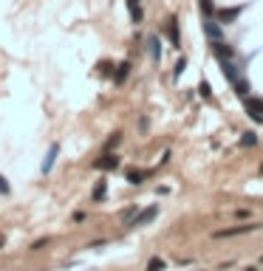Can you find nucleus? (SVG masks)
I'll list each match as a JSON object with an SVG mask.
<instances>
[{
  "mask_svg": "<svg viewBox=\"0 0 263 271\" xmlns=\"http://www.w3.org/2000/svg\"><path fill=\"white\" fill-rule=\"evenodd\" d=\"M258 223H243V226H232V229H224V232H215V237H235V235H246V232H255Z\"/></svg>",
  "mask_w": 263,
  "mask_h": 271,
  "instance_id": "1",
  "label": "nucleus"
},
{
  "mask_svg": "<svg viewBox=\"0 0 263 271\" xmlns=\"http://www.w3.org/2000/svg\"><path fill=\"white\" fill-rule=\"evenodd\" d=\"M0 190H3V192H9V184H6V178H3V175H0Z\"/></svg>",
  "mask_w": 263,
  "mask_h": 271,
  "instance_id": "15",
  "label": "nucleus"
},
{
  "mask_svg": "<svg viewBox=\"0 0 263 271\" xmlns=\"http://www.w3.org/2000/svg\"><path fill=\"white\" fill-rule=\"evenodd\" d=\"M59 153V147L57 144H51V150H48V158L43 161V172H51V167H54V158H57Z\"/></svg>",
  "mask_w": 263,
  "mask_h": 271,
  "instance_id": "8",
  "label": "nucleus"
},
{
  "mask_svg": "<svg viewBox=\"0 0 263 271\" xmlns=\"http://www.w3.org/2000/svg\"><path fill=\"white\" fill-rule=\"evenodd\" d=\"M142 0H127V9H130V17L133 23H142V6H139Z\"/></svg>",
  "mask_w": 263,
  "mask_h": 271,
  "instance_id": "7",
  "label": "nucleus"
},
{
  "mask_svg": "<svg viewBox=\"0 0 263 271\" xmlns=\"http://www.w3.org/2000/svg\"><path fill=\"white\" fill-rule=\"evenodd\" d=\"M153 217H156V206H150L142 215H136V220H130V226H142V223H147V220H153Z\"/></svg>",
  "mask_w": 263,
  "mask_h": 271,
  "instance_id": "6",
  "label": "nucleus"
},
{
  "mask_svg": "<svg viewBox=\"0 0 263 271\" xmlns=\"http://www.w3.org/2000/svg\"><path fill=\"white\" fill-rule=\"evenodd\" d=\"M127 74H130V62H122V65H119V71H116V85H122V82H125L127 79Z\"/></svg>",
  "mask_w": 263,
  "mask_h": 271,
  "instance_id": "9",
  "label": "nucleus"
},
{
  "mask_svg": "<svg viewBox=\"0 0 263 271\" xmlns=\"http://www.w3.org/2000/svg\"><path fill=\"white\" fill-rule=\"evenodd\" d=\"M127 181H130V184H142V181H145V172H139V169H130V172H127Z\"/></svg>",
  "mask_w": 263,
  "mask_h": 271,
  "instance_id": "10",
  "label": "nucleus"
},
{
  "mask_svg": "<svg viewBox=\"0 0 263 271\" xmlns=\"http://www.w3.org/2000/svg\"><path fill=\"white\" fill-rule=\"evenodd\" d=\"M161 269H164V260H159V257H153L147 263V271H161Z\"/></svg>",
  "mask_w": 263,
  "mask_h": 271,
  "instance_id": "11",
  "label": "nucleus"
},
{
  "mask_svg": "<svg viewBox=\"0 0 263 271\" xmlns=\"http://www.w3.org/2000/svg\"><path fill=\"white\" fill-rule=\"evenodd\" d=\"M243 105H246V113H249L255 122H263V102L261 99H246Z\"/></svg>",
  "mask_w": 263,
  "mask_h": 271,
  "instance_id": "2",
  "label": "nucleus"
},
{
  "mask_svg": "<svg viewBox=\"0 0 263 271\" xmlns=\"http://www.w3.org/2000/svg\"><path fill=\"white\" fill-rule=\"evenodd\" d=\"M164 31H167V37H170V43H173V45L181 43V34H178V20H175V17H170V20H167Z\"/></svg>",
  "mask_w": 263,
  "mask_h": 271,
  "instance_id": "4",
  "label": "nucleus"
},
{
  "mask_svg": "<svg viewBox=\"0 0 263 271\" xmlns=\"http://www.w3.org/2000/svg\"><path fill=\"white\" fill-rule=\"evenodd\" d=\"M150 54H153V59H159L161 56V48H159V40H156V37L150 40Z\"/></svg>",
  "mask_w": 263,
  "mask_h": 271,
  "instance_id": "12",
  "label": "nucleus"
},
{
  "mask_svg": "<svg viewBox=\"0 0 263 271\" xmlns=\"http://www.w3.org/2000/svg\"><path fill=\"white\" fill-rule=\"evenodd\" d=\"M238 14H240V6H232V9H218L215 11V17L221 23H229L232 17H238Z\"/></svg>",
  "mask_w": 263,
  "mask_h": 271,
  "instance_id": "5",
  "label": "nucleus"
},
{
  "mask_svg": "<svg viewBox=\"0 0 263 271\" xmlns=\"http://www.w3.org/2000/svg\"><path fill=\"white\" fill-rule=\"evenodd\" d=\"M93 167H96V169H116V167H119V156H114V153H105V156L93 164Z\"/></svg>",
  "mask_w": 263,
  "mask_h": 271,
  "instance_id": "3",
  "label": "nucleus"
},
{
  "mask_svg": "<svg viewBox=\"0 0 263 271\" xmlns=\"http://www.w3.org/2000/svg\"><path fill=\"white\" fill-rule=\"evenodd\" d=\"M119 138H122V136H119V133H114V136H111V138H108V150H111V147H116V144H119Z\"/></svg>",
  "mask_w": 263,
  "mask_h": 271,
  "instance_id": "14",
  "label": "nucleus"
},
{
  "mask_svg": "<svg viewBox=\"0 0 263 271\" xmlns=\"http://www.w3.org/2000/svg\"><path fill=\"white\" fill-rule=\"evenodd\" d=\"M3 243H6V237H3V235H0V248H3Z\"/></svg>",
  "mask_w": 263,
  "mask_h": 271,
  "instance_id": "16",
  "label": "nucleus"
},
{
  "mask_svg": "<svg viewBox=\"0 0 263 271\" xmlns=\"http://www.w3.org/2000/svg\"><path fill=\"white\" fill-rule=\"evenodd\" d=\"M105 198V184H99L96 190H93V201H102Z\"/></svg>",
  "mask_w": 263,
  "mask_h": 271,
  "instance_id": "13",
  "label": "nucleus"
}]
</instances>
